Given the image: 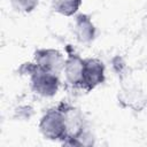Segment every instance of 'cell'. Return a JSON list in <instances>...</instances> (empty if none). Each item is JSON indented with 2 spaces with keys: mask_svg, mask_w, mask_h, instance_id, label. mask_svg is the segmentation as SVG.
I'll return each mask as SVG.
<instances>
[{
  "mask_svg": "<svg viewBox=\"0 0 147 147\" xmlns=\"http://www.w3.org/2000/svg\"><path fill=\"white\" fill-rule=\"evenodd\" d=\"M18 72L29 77L31 90L39 96L52 98L60 88L59 75L39 68L34 62L23 63L20 67Z\"/></svg>",
  "mask_w": 147,
  "mask_h": 147,
  "instance_id": "cell-1",
  "label": "cell"
},
{
  "mask_svg": "<svg viewBox=\"0 0 147 147\" xmlns=\"http://www.w3.org/2000/svg\"><path fill=\"white\" fill-rule=\"evenodd\" d=\"M39 131L42 137L52 141H63L67 137V125L59 106L49 108L39 121Z\"/></svg>",
  "mask_w": 147,
  "mask_h": 147,
  "instance_id": "cell-2",
  "label": "cell"
},
{
  "mask_svg": "<svg viewBox=\"0 0 147 147\" xmlns=\"http://www.w3.org/2000/svg\"><path fill=\"white\" fill-rule=\"evenodd\" d=\"M59 108L62 110L64 119H65V125H67V137L62 141L63 145L70 146V144L78 138L87 127L83 117V114L78 108L75 106L62 101L61 103L57 105Z\"/></svg>",
  "mask_w": 147,
  "mask_h": 147,
  "instance_id": "cell-3",
  "label": "cell"
},
{
  "mask_svg": "<svg viewBox=\"0 0 147 147\" xmlns=\"http://www.w3.org/2000/svg\"><path fill=\"white\" fill-rule=\"evenodd\" d=\"M106 79V67L103 62L96 57L84 59V70L83 78L80 83L82 90L91 92L99 85H101Z\"/></svg>",
  "mask_w": 147,
  "mask_h": 147,
  "instance_id": "cell-4",
  "label": "cell"
},
{
  "mask_svg": "<svg viewBox=\"0 0 147 147\" xmlns=\"http://www.w3.org/2000/svg\"><path fill=\"white\" fill-rule=\"evenodd\" d=\"M65 59L55 48H38L33 54V62L41 69L59 75L63 71Z\"/></svg>",
  "mask_w": 147,
  "mask_h": 147,
  "instance_id": "cell-5",
  "label": "cell"
},
{
  "mask_svg": "<svg viewBox=\"0 0 147 147\" xmlns=\"http://www.w3.org/2000/svg\"><path fill=\"white\" fill-rule=\"evenodd\" d=\"M65 52L67 57L63 67L65 80L72 87H80L84 70V59L80 57V55L77 54L70 45H67Z\"/></svg>",
  "mask_w": 147,
  "mask_h": 147,
  "instance_id": "cell-6",
  "label": "cell"
},
{
  "mask_svg": "<svg viewBox=\"0 0 147 147\" xmlns=\"http://www.w3.org/2000/svg\"><path fill=\"white\" fill-rule=\"evenodd\" d=\"M118 103L123 108H129L134 111H140L147 103L142 91L136 85H124L118 91Z\"/></svg>",
  "mask_w": 147,
  "mask_h": 147,
  "instance_id": "cell-7",
  "label": "cell"
},
{
  "mask_svg": "<svg viewBox=\"0 0 147 147\" xmlns=\"http://www.w3.org/2000/svg\"><path fill=\"white\" fill-rule=\"evenodd\" d=\"M72 32L76 40L80 44H90L95 39L96 28L87 14H77L74 21Z\"/></svg>",
  "mask_w": 147,
  "mask_h": 147,
  "instance_id": "cell-8",
  "label": "cell"
},
{
  "mask_svg": "<svg viewBox=\"0 0 147 147\" xmlns=\"http://www.w3.org/2000/svg\"><path fill=\"white\" fill-rule=\"evenodd\" d=\"M83 0H52V9L62 16H74L82 6Z\"/></svg>",
  "mask_w": 147,
  "mask_h": 147,
  "instance_id": "cell-9",
  "label": "cell"
},
{
  "mask_svg": "<svg viewBox=\"0 0 147 147\" xmlns=\"http://www.w3.org/2000/svg\"><path fill=\"white\" fill-rule=\"evenodd\" d=\"M13 8L23 14L32 13L39 5V0H10Z\"/></svg>",
  "mask_w": 147,
  "mask_h": 147,
  "instance_id": "cell-10",
  "label": "cell"
},
{
  "mask_svg": "<svg viewBox=\"0 0 147 147\" xmlns=\"http://www.w3.org/2000/svg\"><path fill=\"white\" fill-rule=\"evenodd\" d=\"M141 28H142V30L147 33V14L142 17V20H141Z\"/></svg>",
  "mask_w": 147,
  "mask_h": 147,
  "instance_id": "cell-11",
  "label": "cell"
}]
</instances>
